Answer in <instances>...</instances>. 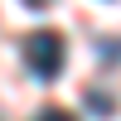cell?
Here are the masks:
<instances>
[{"mask_svg":"<svg viewBox=\"0 0 121 121\" xmlns=\"http://www.w3.org/2000/svg\"><path fill=\"white\" fill-rule=\"evenodd\" d=\"M34 121H78V116H73V112H63V107H44Z\"/></svg>","mask_w":121,"mask_h":121,"instance_id":"2","label":"cell"},{"mask_svg":"<svg viewBox=\"0 0 121 121\" xmlns=\"http://www.w3.org/2000/svg\"><path fill=\"white\" fill-rule=\"evenodd\" d=\"M63 58H68V48H63V39H58L53 29H39V34L24 39V63H29V73H34L39 82H53V78L63 73Z\"/></svg>","mask_w":121,"mask_h":121,"instance_id":"1","label":"cell"}]
</instances>
